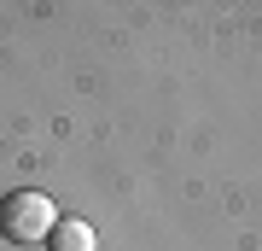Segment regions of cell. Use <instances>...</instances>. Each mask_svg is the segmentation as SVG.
Here are the masks:
<instances>
[{
  "label": "cell",
  "mask_w": 262,
  "mask_h": 251,
  "mask_svg": "<svg viewBox=\"0 0 262 251\" xmlns=\"http://www.w3.org/2000/svg\"><path fill=\"white\" fill-rule=\"evenodd\" d=\"M58 228V205L35 187H18V193L0 199V234L12 245H47V234Z\"/></svg>",
  "instance_id": "obj_1"
},
{
  "label": "cell",
  "mask_w": 262,
  "mask_h": 251,
  "mask_svg": "<svg viewBox=\"0 0 262 251\" xmlns=\"http://www.w3.org/2000/svg\"><path fill=\"white\" fill-rule=\"evenodd\" d=\"M47 251H99V234L82 216H58V228L47 234Z\"/></svg>",
  "instance_id": "obj_2"
}]
</instances>
